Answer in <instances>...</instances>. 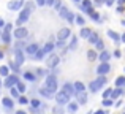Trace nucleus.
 I'll use <instances>...</instances> for the list:
<instances>
[{"instance_id": "1", "label": "nucleus", "mask_w": 125, "mask_h": 114, "mask_svg": "<svg viewBox=\"0 0 125 114\" xmlns=\"http://www.w3.org/2000/svg\"><path fill=\"white\" fill-rule=\"evenodd\" d=\"M33 11V3H29L27 6H25V10H22V13L19 14L18 18V25H22L24 22H27V19L30 18V13Z\"/></svg>"}, {"instance_id": "2", "label": "nucleus", "mask_w": 125, "mask_h": 114, "mask_svg": "<svg viewBox=\"0 0 125 114\" xmlns=\"http://www.w3.org/2000/svg\"><path fill=\"white\" fill-rule=\"evenodd\" d=\"M44 87L49 92L54 93L55 90H57V78H55L54 74H48V76H46V81H44Z\"/></svg>"}, {"instance_id": "3", "label": "nucleus", "mask_w": 125, "mask_h": 114, "mask_svg": "<svg viewBox=\"0 0 125 114\" xmlns=\"http://www.w3.org/2000/svg\"><path fill=\"white\" fill-rule=\"evenodd\" d=\"M104 84H106V78H104L103 74H100V76H98V79L92 81V83L89 84V89H90L92 92H98V89H101Z\"/></svg>"}, {"instance_id": "4", "label": "nucleus", "mask_w": 125, "mask_h": 114, "mask_svg": "<svg viewBox=\"0 0 125 114\" xmlns=\"http://www.w3.org/2000/svg\"><path fill=\"white\" fill-rule=\"evenodd\" d=\"M55 100H57L59 105H67V103L70 102V95H68V93H65L63 90H60V92L55 95Z\"/></svg>"}, {"instance_id": "5", "label": "nucleus", "mask_w": 125, "mask_h": 114, "mask_svg": "<svg viewBox=\"0 0 125 114\" xmlns=\"http://www.w3.org/2000/svg\"><path fill=\"white\" fill-rule=\"evenodd\" d=\"M59 62H60L59 56H55V54H51V56L48 57V60H46V65H48L49 68H55V67L59 65Z\"/></svg>"}, {"instance_id": "6", "label": "nucleus", "mask_w": 125, "mask_h": 114, "mask_svg": "<svg viewBox=\"0 0 125 114\" xmlns=\"http://www.w3.org/2000/svg\"><path fill=\"white\" fill-rule=\"evenodd\" d=\"M13 35H14L16 40H24V38L27 37V29L21 25V27H18V29L14 30V33H13Z\"/></svg>"}, {"instance_id": "7", "label": "nucleus", "mask_w": 125, "mask_h": 114, "mask_svg": "<svg viewBox=\"0 0 125 114\" xmlns=\"http://www.w3.org/2000/svg\"><path fill=\"white\" fill-rule=\"evenodd\" d=\"M109 70H111V65L108 62H101L97 67V74H106V73H109Z\"/></svg>"}, {"instance_id": "8", "label": "nucleus", "mask_w": 125, "mask_h": 114, "mask_svg": "<svg viewBox=\"0 0 125 114\" xmlns=\"http://www.w3.org/2000/svg\"><path fill=\"white\" fill-rule=\"evenodd\" d=\"M70 35H71V30H70V29H67V27H63V29L59 30L57 38H59V40H62V41H65L67 38H70Z\"/></svg>"}, {"instance_id": "9", "label": "nucleus", "mask_w": 125, "mask_h": 114, "mask_svg": "<svg viewBox=\"0 0 125 114\" xmlns=\"http://www.w3.org/2000/svg\"><path fill=\"white\" fill-rule=\"evenodd\" d=\"M18 76H16V74H8V76H6V79H5V86L8 87H13V86H16V83H18Z\"/></svg>"}, {"instance_id": "10", "label": "nucleus", "mask_w": 125, "mask_h": 114, "mask_svg": "<svg viewBox=\"0 0 125 114\" xmlns=\"http://www.w3.org/2000/svg\"><path fill=\"white\" fill-rule=\"evenodd\" d=\"M14 57H16V60H14V62L19 65V67H21V65L25 62V56L22 54V51H21V49H14Z\"/></svg>"}, {"instance_id": "11", "label": "nucleus", "mask_w": 125, "mask_h": 114, "mask_svg": "<svg viewBox=\"0 0 125 114\" xmlns=\"http://www.w3.org/2000/svg\"><path fill=\"white\" fill-rule=\"evenodd\" d=\"M74 95H76V100L79 105H85L87 103V93H85V90L84 92H76Z\"/></svg>"}, {"instance_id": "12", "label": "nucleus", "mask_w": 125, "mask_h": 114, "mask_svg": "<svg viewBox=\"0 0 125 114\" xmlns=\"http://www.w3.org/2000/svg\"><path fill=\"white\" fill-rule=\"evenodd\" d=\"M38 49H40V48H38V44H37V43H32V44H29V46L25 48V52H27L29 56L33 57L35 54H37V51H38Z\"/></svg>"}, {"instance_id": "13", "label": "nucleus", "mask_w": 125, "mask_h": 114, "mask_svg": "<svg viewBox=\"0 0 125 114\" xmlns=\"http://www.w3.org/2000/svg\"><path fill=\"white\" fill-rule=\"evenodd\" d=\"M22 5H24V0H14V2H10L8 3V8L10 10H19Z\"/></svg>"}, {"instance_id": "14", "label": "nucleus", "mask_w": 125, "mask_h": 114, "mask_svg": "<svg viewBox=\"0 0 125 114\" xmlns=\"http://www.w3.org/2000/svg\"><path fill=\"white\" fill-rule=\"evenodd\" d=\"M63 92L68 93V95L71 97V95H74V93H76V90H74V87H73V84H71V83H67L63 86Z\"/></svg>"}, {"instance_id": "15", "label": "nucleus", "mask_w": 125, "mask_h": 114, "mask_svg": "<svg viewBox=\"0 0 125 114\" xmlns=\"http://www.w3.org/2000/svg\"><path fill=\"white\" fill-rule=\"evenodd\" d=\"M98 59H100V62H108V60H109V57H111V54L109 52H108V51H101V52L100 54H98V56H97Z\"/></svg>"}, {"instance_id": "16", "label": "nucleus", "mask_w": 125, "mask_h": 114, "mask_svg": "<svg viewBox=\"0 0 125 114\" xmlns=\"http://www.w3.org/2000/svg\"><path fill=\"white\" fill-rule=\"evenodd\" d=\"M108 37H109L113 41H119L120 40V35L117 33V32H114V30H108Z\"/></svg>"}, {"instance_id": "17", "label": "nucleus", "mask_w": 125, "mask_h": 114, "mask_svg": "<svg viewBox=\"0 0 125 114\" xmlns=\"http://www.w3.org/2000/svg\"><path fill=\"white\" fill-rule=\"evenodd\" d=\"M89 41H90L92 44H95L98 40H100V37H98V33H95V32H90V35H89V38H87Z\"/></svg>"}, {"instance_id": "18", "label": "nucleus", "mask_w": 125, "mask_h": 114, "mask_svg": "<svg viewBox=\"0 0 125 114\" xmlns=\"http://www.w3.org/2000/svg\"><path fill=\"white\" fill-rule=\"evenodd\" d=\"M0 37H2L3 43H10V41H11V32H3Z\"/></svg>"}, {"instance_id": "19", "label": "nucleus", "mask_w": 125, "mask_h": 114, "mask_svg": "<svg viewBox=\"0 0 125 114\" xmlns=\"http://www.w3.org/2000/svg\"><path fill=\"white\" fill-rule=\"evenodd\" d=\"M52 49H54V44H52V43H46L44 48H43V52H44V54H51Z\"/></svg>"}, {"instance_id": "20", "label": "nucleus", "mask_w": 125, "mask_h": 114, "mask_svg": "<svg viewBox=\"0 0 125 114\" xmlns=\"http://www.w3.org/2000/svg\"><path fill=\"white\" fill-rule=\"evenodd\" d=\"M16 87H18L16 90H18L19 93H24V92H25V89H27V87H25V84H24V83H21V81H18V83H16Z\"/></svg>"}, {"instance_id": "21", "label": "nucleus", "mask_w": 125, "mask_h": 114, "mask_svg": "<svg viewBox=\"0 0 125 114\" xmlns=\"http://www.w3.org/2000/svg\"><path fill=\"white\" fill-rule=\"evenodd\" d=\"M2 102H3V106H5V108H6V111L13 108V100H11V98H3Z\"/></svg>"}, {"instance_id": "22", "label": "nucleus", "mask_w": 125, "mask_h": 114, "mask_svg": "<svg viewBox=\"0 0 125 114\" xmlns=\"http://www.w3.org/2000/svg\"><path fill=\"white\" fill-rule=\"evenodd\" d=\"M73 87H74V90H76V92H84V90H85L84 84H83V83H79V81H78V83H74V84H73Z\"/></svg>"}, {"instance_id": "23", "label": "nucleus", "mask_w": 125, "mask_h": 114, "mask_svg": "<svg viewBox=\"0 0 125 114\" xmlns=\"http://www.w3.org/2000/svg\"><path fill=\"white\" fill-rule=\"evenodd\" d=\"M90 29H87V27H83V29H81V38H89V35H90Z\"/></svg>"}, {"instance_id": "24", "label": "nucleus", "mask_w": 125, "mask_h": 114, "mask_svg": "<svg viewBox=\"0 0 125 114\" xmlns=\"http://www.w3.org/2000/svg\"><path fill=\"white\" fill-rule=\"evenodd\" d=\"M97 56H98V54H97V51H87V59H89V60H90V62H94L95 60V59H97Z\"/></svg>"}, {"instance_id": "25", "label": "nucleus", "mask_w": 125, "mask_h": 114, "mask_svg": "<svg viewBox=\"0 0 125 114\" xmlns=\"http://www.w3.org/2000/svg\"><path fill=\"white\" fill-rule=\"evenodd\" d=\"M116 86L117 87H124L125 86V76H119L116 79Z\"/></svg>"}, {"instance_id": "26", "label": "nucleus", "mask_w": 125, "mask_h": 114, "mask_svg": "<svg viewBox=\"0 0 125 114\" xmlns=\"http://www.w3.org/2000/svg\"><path fill=\"white\" fill-rule=\"evenodd\" d=\"M24 78L27 81H35V79H37V76H35L33 73H30V71H25V73H24Z\"/></svg>"}, {"instance_id": "27", "label": "nucleus", "mask_w": 125, "mask_h": 114, "mask_svg": "<svg viewBox=\"0 0 125 114\" xmlns=\"http://www.w3.org/2000/svg\"><path fill=\"white\" fill-rule=\"evenodd\" d=\"M120 93H122V87H117V89H114L113 92H111V98H116V97H119Z\"/></svg>"}, {"instance_id": "28", "label": "nucleus", "mask_w": 125, "mask_h": 114, "mask_svg": "<svg viewBox=\"0 0 125 114\" xmlns=\"http://www.w3.org/2000/svg\"><path fill=\"white\" fill-rule=\"evenodd\" d=\"M40 93L43 97H48V98H51L52 97V92H49L48 89H46V87H43V89H40Z\"/></svg>"}, {"instance_id": "29", "label": "nucleus", "mask_w": 125, "mask_h": 114, "mask_svg": "<svg viewBox=\"0 0 125 114\" xmlns=\"http://www.w3.org/2000/svg\"><path fill=\"white\" fill-rule=\"evenodd\" d=\"M67 13H68V10L65 8L63 5H62L60 8H59V16H60V18H65V16H67Z\"/></svg>"}, {"instance_id": "30", "label": "nucleus", "mask_w": 125, "mask_h": 114, "mask_svg": "<svg viewBox=\"0 0 125 114\" xmlns=\"http://www.w3.org/2000/svg\"><path fill=\"white\" fill-rule=\"evenodd\" d=\"M74 18H76V16H74L73 13H70V11H68V13H67V16H65V19H67L68 22H71V24L74 22Z\"/></svg>"}, {"instance_id": "31", "label": "nucleus", "mask_w": 125, "mask_h": 114, "mask_svg": "<svg viewBox=\"0 0 125 114\" xmlns=\"http://www.w3.org/2000/svg\"><path fill=\"white\" fill-rule=\"evenodd\" d=\"M8 74H10L8 67H0V76H8Z\"/></svg>"}, {"instance_id": "32", "label": "nucleus", "mask_w": 125, "mask_h": 114, "mask_svg": "<svg viewBox=\"0 0 125 114\" xmlns=\"http://www.w3.org/2000/svg\"><path fill=\"white\" fill-rule=\"evenodd\" d=\"M8 65H10V68H11L13 71H16V73H18V71H19V65L16 63V62H10Z\"/></svg>"}, {"instance_id": "33", "label": "nucleus", "mask_w": 125, "mask_h": 114, "mask_svg": "<svg viewBox=\"0 0 125 114\" xmlns=\"http://www.w3.org/2000/svg\"><path fill=\"white\" fill-rule=\"evenodd\" d=\"M68 111L70 113H76L78 111V105L76 103H70V105H68Z\"/></svg>"}, {"instance_id": "34", "label": "nucleus", "mask_w": 125, "mask_h": 114, "mask_svg": "<svg viewBox=\"0 0 125 114\" xmlns=\"http://www.w3.org/2000/svg\"><path fill=\"white\" fill-rule=\"evenodd\" d=\"M44 56H46V54L43 52V49H38V51H37V54H35L33 57H35V59H38V60H40V59H43Z\"/></svg>"}, {"instance_id": "35", "label": "nucleus", "mask_w": 125, "mask_h": 114, "mask_svg": "<svg viewBox=\"0 0 125 114\" xmlns=\"http://www.w3.org/2000/svg\"><path fill=\"white\" fill-rule=\"evenodd\" d=\"M95 46H97V49H98V51H103V49H104V43H103L101 40H98L97 43H95Z\"/></svg>"}, {"instance_id": "36", "label": "nucleus", "mask_w": 125, "mask_h": 114, "mask_svg": "<svg viewBox=\"0 0 125 114\" xmlns=\"http://www.w3.org/2000/svg\"><path fill=\"white\" fill-rule=\"evenodd\" d=\"M103 105L104 106H111V105H113V98H109V97H108V98H104L103 100Z\"/></svg>"}, {"instance_id": "37", "label": "nucleus", "mask_w": 125, "mask_h": 114, "mask_svg": "<svg viewBox=\"0 0 125 114\" xmlns=\"http://www.w3.org/2000/svg\"><path fill=\"white\" fill-rule=\"evenodd\" d=\"M3 29H5L3 32H11L13 30V24H11V22H10V24H5V25H3Z\"/></svg>"}, {"instance_id": "38", "label": "nucleus", "mask_w": 125, "mask_h": 114, "mask_svg": "<svg viewBox=\"0 0 125 114\" xmlns=\"http://www.w3.org/2000/svg\"><path fill=\"white\" fill-rule=\"evenodd\" d=\"M74 48H76V38L73 37V40H71V43H70V46H68V49H74Z\"/></svg>"}, {"instance_id": "39", "label": "nucleus", "mask_w": 125, "mask_h": 114, "mask_svg": "<svg viewBox=\"0 0 125 114\" xmlns=\"http://www.w3.org/2000/svg\"><path fill=\"white\" fill-rule=\"evenodd\" d=\"M74 22H76L78 25H84V19L79 18V16H78V18H74Z\"/></svg>"}, {"instance_id": "40", "label": "nucleus", "mask_w": 125, "mask_h": 114, "mask_svg": "<svg viewBox=\"0 0 125 114\" xmlns=\"http://www.w3.org/2000/svg\"><path fill=\"white\" fill-rule=\"evenodd\" d=\"M111 92H113V89H106L103 92V98H108V97H111Z\"/></svg>"}, {"instance_id": "41", "label": "nucleus", "mask_w": 125, "mask_h": 114, "mask_svg": "<svg viewBox=\"0 0 125 114\" xmlns=\"http://www.w3.org/2000/svg\"><path fill=\"white\" fill-rule=\"evenodd\" d=\"M32 108H40V100H32Z\"/></svg>"}, {"instance_id": "42", "label": "nucleus", "mask_w": 125, "mask_h": 114, "mask_svg": "<svg viewBox=\"0 0 125 114\" xmlns=\"http://www.w3.org/2000/svg\"><path fill=\"white\" fill-rule=\"evenodd\" d=\"M90 18L94 19V21H100V14H98V13H95V11L90 14Z\"/></svg>"}, {"instance_id": "43", "label": "nucleus", "mask_w": 125, "mask_h": 114, "mask_svg": "<svg viewBox=\"0 0 125 114\" xmlns=\"http://www.w3.org/2000/svg\"><path fill=\"white\" fill-rule=\"evenodd\" d=\"M90 5H92L90 0H83V10H84V8H89Z\"/></svg>"}, {"instance_id": "44", "label": "nucleus", "mask_w": 125, "mask_h": 114, "mask_svg": "<svg viewBox=\"0 0 125 114\" xmlns=\"http://www.w3.org/2000/svg\"><path fill=\"white\" fill-rule=\"evenodd\" d=\"M19 103H21V105H27L29 100L25 98V97H19Z\"/></svg>"}, {"instance_id": "45", "label": "nucleus", "mask_w": 125, "mask_h": 114, "mask_svg": "<svg viewBox=\"0 0 125 114\" xmlns=\"http://www.w3.org/2000/svg\"><path fill=\"white\" fill-rule=\"evenodd\" d=\"M52 6H55V8H60V6H62V2H60V0H55V2H54V5H52Z\"/></svg>"}, {"instance_id": "46", "label": "nucleus", "mask_w": 125, "mask_h": 114, "mask_svg": "<svg viewBox=\"0 0 125 114\" xmlns=\"http://www.w3.org/2000/svg\"><path fill=\"white\" fill-rule=\"evenodd\" d=\"M54 2H55V0H44V5H48V6H52V5H54Z\"/></svg>"}, {"instance_id": "47", "label": "nucleus", "mask_w": 125, "mask_h": 114, "mask_svg": "<svg viewBox=\"0 0 125 114\" xmlns=\"http://www.w3.org/2000/svg\"><path fill=\"white\" fill-rule=\"evenodd\" d=\"M10 89H11V95H13V97H18V95H19V92H18L16 89H13V87H10Z\"/></svg>"}, {"instance_id": "48", "label": "nucleus", "mask_w": 125, "mask_h": 114, "mask_svg": "<svg viewBox=\"0 0 125 114\" xmlns=\"http://www.w3.org/2000/svg\"><path fill=\"white\" fill-rule=\"evenodd\" d=\"M52 111H54L55 114H63V111H62V108H54Z\"/></svg>"}, {"instance_id": "49", "label": "nucleus", "mask_w": 125, "mask_h": 114, "mask_svg": "<svg viewBox=\"0 0 125 114\" xmlns=\"http://www.w3.org/2000/svg\"><path fill=\"white\" fill-rule=\"evenodd\" d=\"M114 3V0H104V5H108V6H111Z\"/></svg>"}, {"instance_id": "50", "label": "nucleus", "mask_w": 125, "mask_h": 114, "mask_svg": "<svg viewBox=\"0 0 125 114\" xmlns=\"http://www.w3.org/2000/svg\"><path fill=\"white\" fill-rule=\"evenodd\" d=\"M37 73H38V74H46V70H41V68H38Z\"/></svg>"}, {"instance_id": "51", "label": "nucleus", "mask_w": 125, "mask_h": 114, "mask_svg": "<svg viewBox=\"0 0 125 114\" xmlns=\"http://www.w3.org/2000/svg\"><path fill=\"white\" fill-rule=\"evenodd\" d=\"M95 3L100 6V5H103V3H104V0H95Z\"/></svg>"}, {"instance_id": "52", "label": "nucleus", "mask_w": 125, "mask_h": 114, "mask_svg": "<svg viewBox=\"0 0 125 114\" xmlns=\"http://www.w3.org/2000/svg\"><path fill=\"white\" fill-rule=\"evenodd\" d=\"M114 56H116L117 59H119L120 56H122V52H120V51H116V52H114Z\"/></svg>"}, {"instance_id": "53", "label": "nucleus", "mask_w": 125, "mask_h": 114, "mask_svg": "<svg viewBox=\"0 0 125 114\" xmlns=\"http://www.w3.org/2000/svg\"><path fill=\"white\" fill-rule=\"evenodd\" d=\"M63 44H65V41H62V40H59V43H57V46H59V48H62V46H63Z\"/></svg>"}, {"instance_id": "54", "label": "nucleus", "mask_w": 125, "mask_h": 114, "mask_svg": "<svg viewBox=\"0 0 125 114\" xmlns=\"http://www.w3.org/2000/svg\"><path fill=\"white\" fill-rule=\"evenodd\" d=\"M37 5H40V6H43V5H44V0H37Z\"/></svg>"}, {"instance_id": "55", "label": "nucleus", "mask_w": 125, "mask_h": 114, "mask_svg": "<svg viewBox=\"0 0 125 114\" xmlns=\"http://www.w3.org/2000/svg\"><path fill=\"white\" fill-rule=\"evenodd\" d=\"M3 25H5V21H3V19L0 18V27H3Z\"/></svg>"}, {"instance_id": "56", "label": "nucleus", "mask_w": 125, "mask_h": 114, "mask_svg": "<svg viewBox=\"0 0 125 114\" xmlns=\"http://www.w3.org/2000/svg\"><path fill=\"white\" fill-rule=\"evenodd\" d=\"M117 2H119V5H124V3H125V0H117Z\"/></svg>"}, {"instance_id": "57", "label": "nucleus", "mask_w": 125, "mask_h": 114, "mask_svg": "<svg viewBox=\"0 0 125 114\" xmlns=\"http://www.w3.org/2000/svg\"><path fill=\"white\" fill-rule=\"evenodd\" d=\"M120 40H122V41H124V43H125V33L122 35V37H120Z\"/></svg>"}, {"instance_id": "58", "label": "nucleus", "mask_w": 125, "mask_h": 114, "mask_svg": "<svg viewBox=\"0 0 125 114\" xmlns=\"http://www.w3.org/2000/svg\"><path fill=\"white\" fill-rule=\"evenodd\" d=\"M95 114H106V113H104V111H97Z\"/></svg>"}, {"instance_id": "59", "label": "nucleus", "mask_w": 125, "mask_h": 114, "mask_svg": "<svg viewBox=\"0 0 125 114\" xmlns=\"http://www.w3.org/2000/svg\"><path fill=\"white\" fill-rule=\"evenodd\" d=\"M16 114H27V113H24V111H18Z\"/></svg>"}, {"instance_id": "60", "label": "nucleus", "mask_w": 125, "mask_h": 114, "mask_svg": "<svg viewBox=\"0 0 125 114\" xmlns=\"http://www.w3.org/2000/svg\"><path fill=\"white\" fill-rule=\"evenodd\" d=\"M0 59H3V52H2V51H0Z\"/></svg>"}, {"instance_id": "61", "label": "nucleus", "mask_w": 125, "mask_h": 114, "mask_svg": "<svg viewBox=\"0 0 125 114\" xmlns=\"http://www.w3.org/2000/svg\"><path fill=\"white\" fill-rule=\"evenodd\" d=\"M122 25H125V19H124V21H122Z\"/></svg>"}, {"instance_id": "62", "label": "nucleus", "mask_w": 125, "mask_h": 114, "mask_svg": "<svg viewBox=\"0 0 125 114\" xmlns=\"http://www.w3.org/2000/svg\"><path fill=\"white\" fill-rule=\"evenodd\" d=\"M73 2H81V0H73Z\"/></svg>"}, {"instance_id": "63", "label": "nucleus", "mask_w": 125, "mask_h": 114, "mask_svg": "<svg viewBox=\"0 0 125 114\" xmlns=\"http://www.w3.org/2000/svg\"><path fill=\"white\" fill-rule=\"evenodd\" d=\"M0 86H2V81H0Z\"/></svg>"}, {"instance_id": "64", "label": "nucleus", "mask_w": 125, "mask_h": 114, "mask_svg": "<svg viewBox=\"0 0 125 114\" xmlns=\"http://www.w3.org/2000/svg\"><path fill=\"white\" fill-rule=\"evenodd\" d=\"M0 35H2V33H0Z\"/></svg>"}]
</instances>
